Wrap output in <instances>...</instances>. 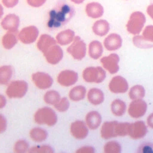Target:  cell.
Masks as SVG:
<instances>
[{
  "instance_id": "cell-1",
  "label": "cell",
  "mask_w": 153,
  "mask_h": 153,
  "mask_svg": "<svg viewBox=\"0 0 153 153\" xmlns=\"http://www.w3.org/2000/svg\"><path fill=\"white\" fill-rule=\"evenodd\" d=\"M74 9L69 5L60 4L50 12L49 27H58L65 24L73 16Z\"/></svg>"
},
{
  "instance_id": "cell-2",
  "label": "cell",
  "mask_w": 153,
  "mask_h": 153,
  "mask_svg": "<svg viewBox=\"0 0 153 153\" xmlns=\"http://www.w3.org/2000/svg\"><path fill=\"white\" fill-rule=\"evenodd\" d=\"M35 122L38 124L48 126H54L57 121L56 112L51 108L42 107L38 109L34 114Z\"/></svg>"
},
{
  "instance_id": "cell-3",
  "label": "cell",
  "mask_w": 153,
  "mask_h": 153,
  "mask_svg": "<svg viewBox=\"0 0 153 153\" xmlns=\"http://www.w3.org/2000/svg\"><path fill=\"white\" fill-rule=\"evenodd\" d=\"M146 22L145 15L141 11L133 12L126 24V29L128 33L133 35H139L142 30Z\"/></svg>"
},
{
  "instance_id": "cell-4",
  "label": "cell",
  "mask_w": 153,
  "mask_h": 153,
  "mask_svg": "<svg viewBox=\"0 0 153 153\" xmlns=\"http://www.w3.org/2000/svg\"><path fill=\"white\" fill-rule=\"evenodd\" d=\"M106 72L100 66H89L82 72L84 80L89 83H100L106 78Z\"/></svg>"
},
{
  "instance_id": "cell-5",
  "label": "cell",
  "mask_w": 153,
  "mask_h": 153,
  "mask_svg": "<svg viewBox=\"0 0 153 153\" xmlns=\"http://www.w3.org/2000/svg\"><path fill=\"white\" fill-rule=\"evenodd\" d=\"M28 90V84L24 80H15L11 82L7 89L6 94L10 99L22 98Z\"/></svg>"
},
{
  "instance_id": "cell-6",
  "label": "cell",
  "mask_w": 153,
  "mask_h": 153,
  "mask_svg": "<svg viewBox=\"0 0 153 153\" xmlns=\"http://www.w3.org/2000/svg\"><path fill=\"white\" fill-rule=\"evenodd\" d=\"M86 44L78 36H75L71 44L68 47V53L73 57V59L81 60L83 59L86 54Z\"/></svg>"
},
{
  "instance_id": "cell-7",
  "label": "cell",
  "mask_w": 153,
  "mask_h": 153,
  "mask_svg": "<svg viewBox=\"0 0 153 153\" xmlns=\"http://www.w3.org/2000/svg\"><path fill=\"white\" fill-rule=\"evenodd\" d=\"M39 30L35 26H28L23 27L18 33L19 39L25 44L33 43L38 38Z\"/></svg>"
},
{
  "instance_id": "cell-8",
  "label": "cell",
  "mask_w": 153,
  "mask_h": 153,
  "mask_svg": "<svg viewBox=\"0 0 153 153\" xmlns=\"http://www.w3.org/2000/svg\"><path fill=\"white\" fill-rule=\"evenodd\" d=\"M147 108V103L142 99L132 100L128 108V113L133 118H139L145 114Z\"/></svg>"
},
{
  "instance_id": "cell-9",
  "label": "cell",
  "mask_w": 153,
  "mask_h": 153,
  "mask_svg": "<svg viewBox=\"0 0 153 153\" xmlns=\"http://www.w3.org/2000/svg\"><path fill=\"white\" fill-rule=\"evenodd\" d=\"M47 62L51 65L59 63L63 57V51L62 48L57 44L51 46L43 53Z\"/></svg>"
},
{
  "instance_id": "cell-10",
  "label": "cell",
  "mask_w": 153,
  "mask_h": 153,
  "mask_svg": "<svg viewBox=\"0 0 153 153\" xmlns=\"http://www.w3.org/2000/svg\"><path fill=\"white\" fill-rule=\"evenodd\" d=\"M119 62L120 57L116 53H111L100 59V63L103 68L111 74H116L118 71Z\"/></svg>"
},
{
  "instance_id": "cell-11",
  "label": "cell",
  "mask_w": 153,
  "mask_h": 153,
  "mask_svg": "<svg viewBox=\"0 0 153 153\" xmlns=\"http://www.w3.org/2000/svg\"><path fill=\"white\" fill-rule=\"evenodd\" d=\"M32 79L39 89L45 90L51 87L53 83L52 77L48 74L43 72H37L32 75Z\"/></svg>"
},
{
  "instance_id": "cell-12",
  "label": "cell",
  "mask_w": 153,
  "mask_h": 153,
  "mask_svg": "<svg viewBox=\"0 0 153 153\" xmlns=\"http://www.w3.org/2000/svg\"><path fill=\"white\" fill-rule=\"evenodd\" d=\"M148 132L146 125L143 121H137L129 123L128 135L133 139L144 137Z\"/></svg>"
},
{
  "instance_id": "cell-13",
  "label": "cell",
  "mask_w": 153,
  "mask_h": 153,
  "mask_svg": "<svg viewBox=\"0 0 153 153\" xmlns=\"http://www.w3.org/2000/svg\"><path fill=\"white\" fill-rule=\"evenodd\" d=\"M78 79V73L73 70L66 69L61 71L57 75L58 83L63 87L74 85Z\"/></svg>"
},
{
  "instance_id": "cell-14",
  "label": "cell",
  "mask_w": 153,
  "mask_h": 153,
  "mask_svg": "<svg viewBox=\"0 0 153 153\" xmlns=\"http://www.w3.org/2000/svg\"><path fill=\"white\" fill-rule=\"evenodd\" d=\"M109 89L113 93H124L128 90L127 81L122 76H114L109 83Z\"/></svg>"
},
{
  "instance_id": "cell-15",
  "label": "cell",
  "mask_w": 153,
  "mask_h": 153,
  "mask_svg": "<svg viewBox=\"0 0 153 153\" xmlns=\"http://www.w3.org/2000/svg\"><path fill=\"white\" fill-rule=\"evenodd\" d=\"M70 131L74 138L78 140H82L88 136V127L84 121L76 120L71 124Z\"/></svg>"
},
{
  "instance_id": "cell-16",
  "label": "cell",
  "mask_w": 153,
  "mask_h": 153,
  "mask_svg": "<svg viewBox=\"0 0 153 153\" xmlns=\"http://www.w3.org/2000/svg\"><path fill=\"white\" fill-rule=\"evenodd\" d=\"M20 25V18L16 14H8L1 22V26L8 32H17Z\"/></svg>"
},
{
  "instance_id": "cell-17",
  "label": "cell",
  "mask_w": 153,
  "mask_h": 153,
  "mask_svg": "<svg viewBox=\"0 0 153 153\" xmlns=\"http://www.w3.org/2000/svg\"><path fill=\"white\" fill-rule=\"evenodd\" d=\"M123 44L121 36L117 33L109 34L103 41V45L108 51H115L121 48Z\"/></svg>"
},
{
  "instance_id": "cell-18",
  "label": "cell",
  "mask_w": 153,
  "mask_h": 153,
  "mask_svg": "<svg viewBox=\"0 0 153 153\" xmlns=\"http://www.w3.org/2000/svg\"><path fill=\"white\" fill-rule=\"evenodd\" d=\"M118 121H111L105 122L100 128V136L104 139L117 137Z\"/></svg>"
},
{
  "instance_id": "cell-19",
  "label": "cell",
  "mask_w": 153,
  "mask_h": 153,
  "mask_svg": "<svg viewBox=\"0 0 153 153\" xmlns=\"http://www.w3.org/2000/svg\"><path fill=\"white\" fill-rule=\"evenodd\" d=\"M85 13L88 17L92 19H99L104 13V8L97 2H91L85 6Z\"/></svg>"
},
{
  "instance_id": "cell-20",
  "label": "cell",
  "mask_w": 153,
  "mask_h": 153,
  "mask_svg": "<svg viewBox=\"0 0 153 153\" xmlns=\"http://www.w3.org/2000/svg\"><path fill=\"white\" fill-rule=\"evenodd\" d=\"M102 116L99 112L91 111L88 112L85 116V123L91 130L97 129L101 124Z\"/></svg>"
},
{
  "instance_id": "cell-21",
  "label": "cell",
  "mask_w": 153,
  "mask_h": 153,
  "mask_svg": "<svg viewBox=\"0 0 153 153\" xmlns=\"http://www.w3.org/2000/svg\"><path fill=\"white\" fill-rule=\"evenodd\" d=\"M110 30L109 22L105 19L96 20L92 26L93 33L99 36H104L107 35Z\"/></svg>"
},
{
  "instance_id": "cell-22",
  "label": "cell",
  "mask_w": 153,
  "mask_h": 153,
  "mask_svg": "<svg viewBox=\"0 0 153 153\" xmlns=\"http://www.w3.org/2000/svg\"><path fill=\"white\" fill-rule=\"evenodd\" d=\"M88 101L93 105H99L102 103L105 100L103 92L99 88H92L87 93Z\"/></svg>"
},
{
  "instance_id": "cell-23",
  "label": "cell",
  "mask_w": 153,
  "mask_h": 153,
  "mask_svg": "<svg viewBox=\"0 0 153 153\" xmlns=\"http://www.w3.org/2000/svg\"><path fill=\"white\" fill-rule=\"evenodd\" d=\"M57 41L53 36L48 34H42L37 42V48L42 53L51 46L56 44Z\"/></svg>"
},
{
  "instance_id": "cell-24",
  "label": "cell",
  "mask_w": 153,
  "mask_h": 153,
  "mask_svg": "<svg viewBox=\"0 0 153 153\" xmlns=\"http://www.w3.org/2000/svg\"><path fill=\"white\" fill-rule=\"evenodd\" d=\"M75 32L70 29L63 30L57 33L56 37L57 42L61 45H66L71 44L74 38Z\"/></svg>"
},
{
  "instance_id": "cell-25",
  "label": "cell",
  "mask_w": 153,
  "mask_h": 153,
  "mask_svg": "<svg viewBox=\"0 0 153 153\" xmlns=\"http://www.w3.org/2000/svg\"><path fill=\"white\" fill-rule=\"evenodd\" d=\"M19 39L17 32H8L2 38V45L6 50L13 48Z\"/></svg>"
},
{
  "instance_id": "cell-26",
  "label": "cell",
  "mask_w": 153,
  "mask_h": 153,
  "mask_svg": "<svg viewBox=\"0 0 153 153\" xmlns=\"http://www.w3.org/2000/svg\"><path fill=\"white\" fill-rule=\"evenodd\" d=\"M103 51V45L100 41L94 40L90 42L88 45V54L91 59L94 60L99 59L102 56Z\"/></svg>"
},
{
  "instance_id": "cell-27",
  "label": "cell",
  "mask_w": 153,
  "mask_h": 153,
  "mask_svg": "<svg viewBox=\"0 0 153 153\" xmlns=\"http://www.w3.org/2000/svg\"><path fill=\"white\" fill-rule=\"evenodd\" d=\"M86 95V88L83 85H76L69 92V99L74 102H78L84 99Z\"/></svg>"
},
{
  "instance_id": "cell-28",
  "label": "cell",
  "mask_w": 153,
  "mask_h": 153,
  "mask_svg": "<svg viewBox=\"0 0 153 153\" xmlns=\"http://www.w3.org/2000/svg\"><path fill=\"white\" fill-rule=\"evenodd\" d=\"M126 103L123 100L117 99L114 100L111 104L112 113L117 117L123 116L126 111Z\"/></svg>"
},
{
  "instance_id": "cell-29",
  "label": "cell",
  "mask_w": 153,
  "mask_h": 153,
  "mask_svg": "<svg viewBox=\"0 0 153 153\" xmlns=\"http://www.w3.org/2000/svg\"><path fill=\"white\" fill-rule=\"evenodd\" d=\"M29 136L35 142H42L47 139L48 133L42 128L34 127L30 130Z\"/></svg>"
},
{
  "instance_id": "cell-30",
  "label": "cell",
  "mask_w": 153,
  "mask_h": 153,
  "mask_svg": "<svg viewBox=\"0 0 153 153\" xmlns=\"http://www.w3.org/2000/svg\"><path fill=\"white\" fill-rule=\"evenodd\" d=\"M13 74V67L10 65L0 66V84H7L12 78Z\"/></svg>"
},
{
  "instance_id": "cell-31",
  "label": "cell",
  "mask_w": 153,
  "mask_h": 153,
  "mask_svg": "<svg viewBox=\"0 0 153 153\" xmlns=\"http://www.w3.org/2000/svg\"><path fill=\"white\" fill-rule=\"evenodd\" d=\"M145 95V90L141 85H135L131 87L128 91V97L131 100L141 99Z\"/></svg>"
},
{
  "instance_id": "cell-32",
  "label": "cell",
  "mask_w": 153,
  "mask_h": 153,
  "mask_svg": "<svg viewBox=\"0 0 153 153\" xmlns=\"http://www.w3.org/2000/svg\"><path fill=\"white\" fill-rule=\"evenodd\" d=\"M61 99L59 93L54 90H51L47 91L44 96V102L48 105H54Z\"/></svg>"
},
{
  "instance_id": "cell-33",
  "label": "cell",
  "mask_w": 153,
  "mask_h": 153,
  "mask_svg": "<svg viewBox=\"0 0 153 153\" xmlns=\"http://www.w3.org/2000/svg\"><path fill=\"white\" fill-rule=\"evenodd\" d=\"M103 151L105 153H120L121 152V146L117 141L111 140L105 144Z\"/></svg>"
},
{
  "instance_id": "cell-34",
  "label": "cell",
  "mask_w": 153,
  "mask_h": 153,
  "mask_svg": "<svg viewBox=\"0 0 153 153\" xmlns=\"http://www.w3.org/2000/svg\"><path fill=\"white\" fill-rule=\"evenodd\" d=\"M133 44L140 48H149L153 47V43L146 40L142 35H136L133 38Z\"/></svg>"
},
{
  "instance_id": "cell-35",
  "label": "cell",
  "mask_w": 153,
  "mask_h": 153,
  "mask_svg": "<svg viewBox=\"0 0 153 153\" xmlns=\"http://www.w3.org/2000/svg\"><path fill=\"white\" fill-rule=\"evenodd\" d=\"M29 145L28 142L23 139L17 140L14 146V151L16 153H24L28 152Z\"/></svg>"
},
{
  "instance_id": "cell-36",
  "label": "cell",
  "mask_w": 153,
  "mask_h": 153,
  "mask_svg": "<svg viewBox=\"0 0 153 153\" xmlns=\"http://www.w3.org/2000/svg\"><path fill=\"white\" fill-rule=\"evenodd\" d=\"M28 152L33 153H53L54 149L50 145H42L33 146L29 148Z\"/></svg>"
},
{
  "instance_id": "cell-37",
  "label": "cell",
  "mask_w": 153,
  "mask_h": 153,
  "mask_svg": "<svg viewBox=\"0 0 153 153\" xmlns=\"http://www.w3.org/2000/svg\"><path fill=\"white\" fill-rule=\"evenodd\" d=\"M70 103L69 100L65 97H62L60 100L54 105L55 109L60 112H64L68 111L69 108Z\"/></svg>"
},
{
  "instance_id": "cell-38",
  "label": "cell",
  "mask_w": 153,
  "mask_h": 153,
  "mask_svg": "<svg viewBox=\"0 0 153 153\" xmlns=\"http://www.w3.org/2000/svg\"><path fill=\"white\" fill-rule=\"evenodd\" d=\"M142 36L146 40L153 43V25L146 26L142 32Z\"/></svg>"
},
{
  "instance_id": "cell-39",
  "label": "cell",
  "mask_w": 153,
  "mask_h": 153,
  "mask_svg": "<svg viewBox=\"0 0 153 153\" xmlns=\"http://www.w3.org/2000/svg\"><path fill=\"white\" fill-rule=\"evenodd\" d=\"M139 152H153V144L151 143H144L138 148Z\"/></svg>"
},
{
  "instance_id": "cell-40",
  "label": "cell",
  "mask_w": 153,
  "mask_h": 153,
  "mask_svg": "<svg viewBox=\"0 0 153 153\" xmlns=\"http://www.w3.org/2000/svg\"><path fill=\"white\" fill-rule=\"evenodd\" d=\"M28 5L32 7H40L42 6L47 1V0H26Z\"/></svg>"
},
{
  "instance_id": "cell-41",
  "label": "cell",
  "mask_w": 153,
  "mask_h": 153,
  "mask_svg": "<svg viewBox=\"0 0 153 153\" xmlns=\"http://www.w3.org/2000/svg\"><path fill=\"white\" fill-rule=\"evenodd\" d=\"M7 127V121L5 117L0 114V134L4 133Z\"/></svg>"
},
{
  "instance_id": "cell-42",
  "label": "cell",
  "mask_w": 153,
  "mask_h": 153,
  "mask_svg": "<svg viewBox=\"0 0 153 153\" xmlns=\"http://www.w3.org/2000/svg\"><path fill=\"white\" fill-rule=\"evenodd\" d=\"M19 1V0H2V4L8 8L16 7L18 4Z\"/></svg>"
},
{
  "instance_id": "cell-43",
  "label": "cell",
  "mask_w": 153,
  "mask_h": 153,
  "mask_svg": "<svg viewBox=\"0 0 153 153\" xmlns=\"http://www.w3.org/2000/svg\"><path fill=\"white\" fill-rule=\"evenodd\" d=\"M95 152L94 148L91 146H84L78 148L76 152H81V153H94Z\"/></svg>"
},
{
  "instance_id": "cell-44",
  "label": "cell",
  "mask_w": 153,
  "mask_h": 153,
  "mask_svg": "<svg viewBox=\"0 0 153 153\" xmlns=\"http://www.w3.org/2000/svg\"><path fill=\"white\" fill-rule=\"evenodd\" d=\"M147 125L151 128H153V112L150 114L147 117L146 120Z\"/></svg>"
},
{
  "instance_id": "cell-45",
  "label": "cell",
  "mask_w": 153,
  "mask_h": 153,
  "mask_svg": "<svg viewBox=\"0 0 153 153\" xmlns=\"http://www.w3.org/2000/svg\"><path fill=\"white\" fill-rule=\"evenodd\" d=\"M146 13L148 16L153 20V3L150 4L146 8Z\"/></svg>"
},
{
  "instance_id": "cell-46",
  "label": "cell",
  "mask_w": 153,
  "mask_h": 153,
  "mask_svg": "<svg viewBox=\"0 0 153 153\" xmlns=\"http://www.w3.org/2000/svg\"><path fill=\"white\" fill-rule=\"evenodd\" d=\"M6 104H7L6 97L4 95L0 94V109H2L3 108H4Z\"/></svg>"
},
{
  "instance_id": "cell-47",
  "label": "cell",
  "mask_w": 153,
  "mask_h": 153,
  "mask_svg": "<svg viewBox=\"0 0 153 153\" xmlns=\"http://www.w3.org/2000/svg\"><path fill=\"white\" fill-rule=\"evenodd\" d=\"M72 2H74V4H82V2H84V1L85 0H71Z\"/></svg>"
},
{
  "instance_id": "cell-48",
  "label": "cell",
  "mask_w": 153,
  "mask_h": 153,
  "mask_svg": "<svg viewBox=\"0 0 153 153\" xmlns=\"http://www.w3.org/2000/svg\"><path fill=\"white\" fill-rule=\"evenodd\" d=\"M3 14H4V8L2 5L0 4V19L2 18Z\"/></svg>"
},
{
  "instance_id": "cell-49",
  "label": "cell",
  "mask_w": 153,
  "mask_h": 153,
  "mask_svg": "<svg viewBox=\"0 0 153 153\" xmlns=\"http://www.w3.org/2000/svg\"><path fill=\"white\" fill-rule=\"evenodd\" d=\"M126 1H127V0H126Z\"/></svg>"
}]
</instances>
